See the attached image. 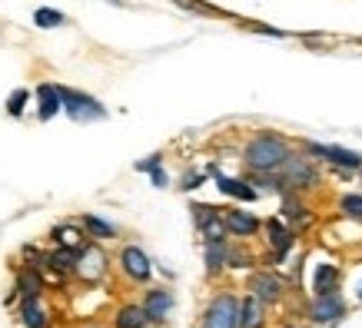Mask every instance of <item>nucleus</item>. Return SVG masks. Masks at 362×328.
<instances>
[{"label":"nucleus","mask_w":362,"mask_h":328,"mask_svg":"<svg viewBox=\"0 0 362 328\" xmlns=\"http://www.w3.org/2000/svg\"><path fill=\"white\" fill-rule=\"evenodd\" d=\"M289 156L293 153H289V146H286L283 136L263 133V136L250 140L243 159H246V166H250L252 173H273V169H283V166L289 163Z\"/></svg>","instance_id":"1"},{"label":"nucleus","mask_w":362,"mask_h":328,"mask_svg":"<svg viewBox=\"0 0 362 328\" xmlns=\"http://www.w3.org/2000/svg\"><path fill=\"white\" fill-rule=\"evenodd\" d=\"M60 99H64V109L77 123H93V120H103V116H107V109L100 107L93 97H87V93H77V90L60 87Z\"/></svg>","instance_id":"2"},{"label":"nucleus","mask_w":362,"mask_h":328,"mask_svg":"<svg viewBox=\"0 0 362 328\" xmlns=\"http://www.w3.org/2000/svg\"><path fill=\"white\" fill-rule=\"evenodd\" d=\"M203 328H240V302L233 296H216L203 315Z\"/></svg>","instance_id":"3"},{"label":"nucleus","mask_w":362,"mask_h":328,"mask_svg":"<svg viewBox=\"0 0 362 328\" xmlns=\"http://www.w3.org/2000/svg\"><path fill=\"white\" fill-rule=\"evenodd\" d=\"M306 153L326 159V163H336L342 169H359L362 166V156L352 153V150H342V146H322V142H306Z\"/></svg>","instance_id":"4"},{"label":"nucleus","mask_w":362,"mask_h":328,"mask_svg":"<svg viewBox=\"0 0 362 328\" xmlns=\"http://www.w3.org/2000/svg\"><path fill=\"white\" fill-rule=\"evenodd\" d=\"M120 265H123V272L130 275V279H136V282H146V279H150V259H146V252L136 249V245H127V249H123Z\"/></svg>","instance_id":"5"},{"label":"nucleus","mask_w":362,"mask_h":328,"mask_svg":"<svg viewBox=\"0 0 362 328\" xmlns=\"http://www.w3.org/2000/svg\"><path fill=\"white\" fill-rule=\"evenodd\" d=\"M342 315V298L339 296H319L313 305H309V318L326 325V322H336Z\"/></svg>","instance_id":"6"},{"label":"nucleus","mask_w":362,"mask_h":328,"mask_svg":"<svg viewBox=\"0 0 362 328\" xmlns=\"http://www.w3.org/2000/svg\"><path fill=\"white\" fill-rule=\"evenodd\" d=\"M250 288H252V298H259V302H276V298L283 296V282L269 272H259L250 279Z\"/></svg>","instance_id":"7"},{"label":"nucleus","mask_w":362,"mask_h":328,"mask_svg":"<svg viewBox=\"0 0 362 328\" xmlns=\"http://www.w3.org/2000/svg\"><path fill=\"white\" fill-rule=\"evenodd\" d=\"M283 169H286V183H293V186H313L316 183V169L303 156H289V163Z\"/></svg>","instance_id":"8"},{"label":"nucleus","mask_w":362,"mask_h":328,"mask_svg":"<svg viewBox=\"0 0 362 328\" xmlns=\"http://www.w3.org/2000/svg\"><path fill=\"white\" fill-rule=\"evenodd\" d=\"M170 308H173V296L163 292V288H153V292L146 296V302H143V312H146L150 322H163V318L170 315Z\"/></svg>","instance_id":"9"},{"label":"nucleus","mask_w":362,"mask_h":328,"mask_svg":"<svg viewBox=\"0 0 362 328\" xmlns=\"http://www.w3.org/2000/svg\"><path fill=\"white\" fill-rule=\"evenodd\" d=\"M223 222H226V232H230V236H256V229H259L256 216L243 212V209H233V212H226V216H223Z\"/></svg>","instance_id":"10"},{"label":"nucleus","mask_w":362,"mask_h":328,"mask_svg":"<svg viewBox=\"0 0 362 328\" xmlns=\"http://www.w3.org/2000/svg\"><path fill=\"white\" fill-rule=\"evenodd\" d=\"M37 97H40V120H50L57 109L64 107V99H60V87H50V83H44V87L37 90Z\"/></svg>","instance_id":"11"},{"label":"nucleus","mask_w":362,"mask_h":328,"mask_svg":"<svg viewBox=\"0 0 362 328\" xmlns=\"http://www.w3.org/2000/svg\"><path fill=\"white\" fill-rule=\"evenodd\" d=\"M240 328H263V302L259 298H246L240 305Z\"/></svg>","instance_id":"12"},{"label":"nucleus","mask_w":362,"mask_h":328,"mask_svg":"<svg viewBox=\"0 0 362 328\" xmlns=\"http://www.w3.org/2000/svg\"><path fill=\"white\" fill-rule=\"evenodd\" d=\"M336 279H339V269L329 262H322L316 269V296H336Z\"/></svg>","instance_id":"13"},{"label":"nucleus","mask_w":362,"mask_h":328,"mask_svg":"<svg viewBox=\"0 0 362 328\" xmlns=\"http://www.w3.org/2000/svg\"><path fill=\"white\" fill-rule=\"evenodd\" d=\"M216 186H220V193H226V196L256 199V189H252L250 183H240V179H230V176H216Z\"/></svg>","instance_id":"14"},{"label":"nucleus","mask_w":362,"mask_h":328,"mask_svg":"<svg viewBox=\"0 0 362 328\" xmlns=\"http://www.w3.org/2000/svg\"><path fill=\"white\" fill-rule=\"evenodd\" d=\"M146 322H150V318H146L143 305H123L120 315H117V328H143Z\"/></svg>","instance_id":"15"},{"label":"nucleus","mask_w":362,"mask_h":328,"mask_svg":"<svg viewBox=\"0 0 362 328\" xmlns=\"http://www.w3.org/2000/svg\"><path fill=\"white\" fill-rule=\"evenodd\" d=\"M77 269L87 275V279H100V275H103V255H100L97 249H83Z\"/></svg>","instance_id":"16"},{"label":"nucleus","mask_w":362,"mask_h":328,"mask_svg":"<svg viewBox=\"0 0 362 328\" xmlns=\"http://www.w3.org/2000/svg\"><path fill=\"white\" fill-rule=\"evenodd\" d=\"M269 242L276 245V255H286V249H289V242H293V236H289V229H283V222L279 219H269Z\"/></svg>","instance_id":"17"},{"label":"nucleus","mask_w":362,"mask_h":328,"mask_svg":"<svg viewBox=\"0 0 362 328\" xmlns=\"http://www.w3.org/2000/svg\"><path fill=\"white\" fill-rule=\"evenodd\" d=\"M23 325L27 328H47V312L33 298H27V305H23Z\"/></svg>","instance_id":"18"},{"label":"nucleus","mask_w":362,"mask_h":328,"mask_svg":"<svg viewBox=\"0 0 362 328\" xmlns=\"http://www.w3.org/2000/svg\"><path fill=\"white\" fill-rule=\"evenodd\" d=\"M226 259H230V249H226L223 242H209V245H206V265H209V272L223 269V265H226Z\"/></svg>","instance_id":"19"},{"label":"nucleus","mask_w":362,"mask_h":328,"mask_svg":"<svg viewBox=\"0 0 362 328\" xmlns=\"http://www.w3.org/2000/svg\"><path fill=\"white\" fill-rule=\"evenodd\" d=\"M83 226H87V232L93 239H113V236H117V229H113L110 222H103V219H97V216H83Z\"/></svg>","instance_id":"20"},{"label":"nucleus","mask_w":362,"mask_h":328,"mask_svg":"<svg viewBox=\"0 0 362 328\" xmlns=\"http://www.w3.org/2000/svg\"><path fill=\"white\" fill-rule=\"evenodd\" d=\"M17 288H21L27 298H33L37 292H40V275L30 272V269H23V272L17 275Z\"/></svg>","instance_id":"21"},{"label":"nucleus","mask_w":362,"mask_h":328,"mask_svg":"<svg viewBox=\"0 0 362 328\" xmlns=\"http://www.w3.org/2000/svg\"><path fill=\"white\" fill-rule=\"evenodd\" d=\"M33 23H37V27H44V30H50V27H60V23H64V13H60V11H50V7H37V13H33Z\"/></svg>","instance_id":"22"},{"label":"nucleus","mask_w":362,"mask_h":328,"mask_svg":"<svg viewBox=\"0 0 362 328\" xmlns=\"http://www.w3.org/2000/svg\"><path fill=\"white\" fill-rule=\"evenodd\" d=\"M50 265H54V269H74V265H80V252L77 249H57L54 255H50Z\"/></svg>","instance_id":"23"},{"label":"nucleus","mask_w":362,"mask_h":328,"mask_svg":"<svg viewBox=\"0 0 362 328\" xmlns=\"http://www.w3.org/2000/svg\"><path fill=\"white\" fill-rule=\"evenodd\" d=\"M193 219H197L199 229H206V226H213L220 216H216V209L213 206H203V202H199V206H193Z\"/></svg>","instance_id":"24"},{"label":"nucleus","mask_w":362,"mask_h":328,"mask_svg":"<svg viewBox=\"0 0 362 328\" xmlns=\"http://www.w3.org/2000/svg\"><path fill=\"white\" fill-rule=\"evenodd\" d=\"M27 97H30L27 90H13L11 99H7V113H11V116H21V113H23V103H27Z\"/></svg>","instance_id":"25"},{"label":"nucleus","mask_w":362,"mask_h":328,"mask_svg":"<svg viewBox=\"0 0 362 328\" xmlns=\"http://www.w3.org/2000/svg\"><path fill=\"white\" fill-rule=\"evenodd\" d=\"M342 212L352 219H362V196H342Z\"/></svg>","instance_id":"26"},{"label":"nucleus","mask_w":362,"mask_h":328,"mask_svg":"<svg viewBox=\"0 0 362 328\" xmlns=\"http://www.w3.org/2000/svg\"><path fill=\"white\" fill-rule=\"evenodd\" d=\"M136 169H140V173H156V169H160V156H150V159L136 163Z\"/></svg>","instance_id":"27"},{"label":"nucleus","mask_w":362,"mask_h":328,"mask_svg":"<svg viewBox=\"0 0 362 328\" xmlns=\"http://www.w3.org/2000/svg\"><path fill=\"white\" fill-rule=\"evenodd\" d=\"M199 183H203V176H199V173H189L187 183H183V189H193V186H199Z\"/></svg>","instance_id":"28"},{"label":"nucleus","mask_w":362,"mask_h":328,"mask_svg":"<svg viewBox=\"0 0 362 328\" xmlns=\"http://www.w3.org/2000/svg\"><path fill=\"white\" fill-rule=\"evenodd\" d=\"M153 183H156V186H166V173H160V169H156V173H153Z\"/></svg>","instance_id":"29"},{"label":"nucleus","mask_w":362,"mask_h":328,"mask_svg":"<svg viewBox=\"0 0 362 328\" xmlns=\"http://www.w3.org/2000/svg\"><path fill=\"white\" fill-rule=\"evenodd\" d=\"M359 298H362V292H359Z\"/></svg>","instance_id":"30"}]
</instances>
